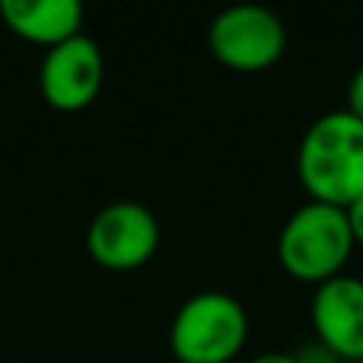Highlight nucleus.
Instances as JSON below:
<instances>
[{"mask_svg":"<svg viewBox=\"0 0 363 363\" xmlns=\"http://www.w3.org/2000/svg\"><path fill=\"white\" fill-rule=\"evenodd\" d=\"M296 176L319 204L347 207L363 194V118L347 108L309 125L296 150Z\"/></svg>","mask_w":363,"mask_h":363,"instance_id":"f257e3e1","label":"nucleus"},{"mask_svg":"<svg viewBox=\"0 0 363 363\" xmlns=\"http://www.w3.org/2000/svg\"><path fill=\"white\" fill-rule=\"evenodd\" d=\"M354 249V236L347 226L345 207L309 201L290 213L277 239V258L284 271L296 281L325 284L341 274Z\"/></svg>","mask_w":363,"mask_h":363,"instance_id":"f03ea898","label":"nucleus"},{"mask_svg":"<svg viewBox=\"0 0 363 363\" xmlns=\"http://www.w3.org/2000/svg\"><path fill=\"white\" fill-rule=\"evenodd\" d=\"M245 335L249 315L242 303L223 290H204L179 306L169 347L179 363H230L242 351Z\"/></svg>","mask_w":363,"mask_h":363,"instance_id":"7ed1b4c3","label":"nucleus"},{"mask_svg":"<svg viewBox=\"0 0 363 363\" xmlns=\"http://www.w3.org/2000/svg\"><path fill=\"white\" fill-rule=\"evenodd\" d=\"M213 57L233 70H264L287 51V26L274 10L236 4L217 13L207 29Z\"/></svg>","mask_w":363,"mask_h":363,"instance_id":"20e7f679","label":"nucleus"},{"mask_svg":"<svg viewBox=\"0 0 363 363\" xmlns=\"http://www.w3.org/2000/svg\"><path fill=\"white\" fill-rule=\"evenodd\" d=\"M86 249L108 271H134L160 249V220L147 204L115 201L102 207L86 230Z\"/></svg>","mask_w":363,"mask_h":363,"instance_id":"39448f33","label":"nucleus"},{"mask_svg":"<svg viewBox=\"0 0 363 363\" xmlns=\"http://www.w3.org/2000/svg\"><path fill=\"white\" fill-rule=\"evenodd\" d=\"M106 80V61L89 35H74L45 51L38 67V89L57 112H80L99 96Z\"/></svg>","mask_w":363,"mask_h":363,"instance_id":"423d86ee","label":"nucleus"},{"mask_svg":"<svg viewBox=\"0 0 363 363\" xmlns=\"http://www.w3.org/2000/svg\"><path fill=\"white\" fill-rule=\"evenodd\" d=\"M313 328L319 345L338 363L363 360V281L338 274L313 294Z\"/></svg>","mask_w":363,"mask_h":363,"instance_id":"0eeeda50","label":"nucleus"},{"mask_svg":"<svg viewBox=\"0 0 363 363\" xmlns=\"http://www.w3.org/2000/svg\"><path fill=\"white\" fill-rule=\"evenodd\" d=\"M0 16L19 38L55 48L80 35L83 4L77 0H0Z\"/></svg>","mask_w":363,"mask_h":363,"instance_id":"6e6552de","label":"nucleus"},{"mask_svg":"<svg viewBox=\"0 0 363 363\" xmlns=\"http://www.w3.org/2000/svg\"><path fill=\"white\" fill-rule=\"evenodd\" d=\"M347 112L363 118V67L354 70L351 83H347Z\"/></svg>","mask_w":363,"mask_h":363,"instance_id":"1a4fd4ad","label":"nucleus"},{"mask_svg":"<svg viewBox=\"0 0 363 363\" xmlns=\"http://www.w3.org/2000/svg\"><path fill=\"white\" fill-rule=\"evenodd\" d=\"M345 217H347V226H351V236H354V245H363V194L357 201L345 207Z\"/></svg>","mask_w":363,"mask_h":363,"instance_id":"9d476101","label":"nucleus"},{"mask_svg":"<svg viewBox=\"0 0 363 363\" xmlns=\"http://www.w3.org/2000/svg\"><path fill=\"white\" fill-rule=\"evenodd\" d=\"M249 363H303L296 354H281V351H268V354H258Z\"/></svg>","mask_w":363,"mask_h":363,"instance_id":"9b49d317","label":"nucleus"},{"mask_svg":"<svg viewBox=\"0 0 363 363\" xmlns=\"http://www.w3.org/2000/svg\"><path fill=\"white\" fill-rule=\"evenodd\" d=\"M360 363H363V360H360Z\"/></svg>","mask_w":363,"mask_h":363,"instance_id":"f8f14e48","label":"nucleus"}]
</instances>
